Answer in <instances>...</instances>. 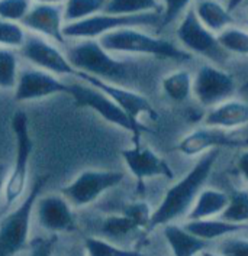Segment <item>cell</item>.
Masks as SVG:
<instances>
[{"instance_id":"4dcf8cb0","label":"cell","mask_w":248,"mask_h":256,"mask_svg":"<svg viewBox=\"0 0 248 256\" xmlns=\"http://www.w3.org/2000/svg\"><path fill=\"white\" fill-rule=\"evenodd\" d=\"M27 36V30L21 24L0 19V48L21 50Z\"/></svg>"},{"instance_id":"d4e9b609","label":"cell","mask_w":248,"mask_h":256,"mask_svg":"<svg viewBox=\"0 0 248 256\" xmlns=\"http://www.w3.org/2000/svg\"><path fill=\"white\" fill-rule=\"evenodd\" d=\"M19 74V61L15 50L0 48V90L15 92Z\"/></svg>"},{"instance_id":"cb8c5ba5","label":"cell","mask_w":248,"mask_h":256,"mask_svg":"<svg viewBox=\"0 0 248 256\" xmlns=\"http://www.w3.org/2000/svg\"><path fill=\"white\" fill-rule=\"evenodd\" d=\"M103 12L121 14H163L164 2L163 0H108V4Z\"/></svg>"},{"instance_id":"7402d4cb","label":"cell","mask_w":248,"mask_h":256,"mask_svg":"<svg viewBox=\"0 0 248 256\" xmlns=\"http://www.w3.org/2000/svg\"><path fill=\"white\" fill-rule=\"evenodd\" d=\"M184 228L189 232L194 233L196 236L210 242V240L226 238L236 232L247 229L248 224L231 223V222L223 220L219 217V218H206V220H189L184 224Z\"/></svg>"},{"instance_id":"4fadbf2b","label":"cell","mask_w":248,"mask_h":256,"mask_svg":"<svg viewBox=\"0 0 248 256\" xmlns=\"http://www.w3.org/2000/svg\"><path fill=\"white\" fill-rule=\"evenodd\" d=\"M69 93V84L63 82L53 72L41 68H25L19 74L14 96L16 102H34L55 94Z\"/></svg>"},{"instance_id":"7bdbcfd3","label":"cell","mask_w":248,"mask_h":256,"mask_svg":"<svg viewBox=\"0 0 248 256\" xmlns=\"http://www.w3.org/2000/svg\"><path fill=\"white\" fill-rule=\"evenodd\" d=\"M202 256H220V255H218V254H212V252H207V250H205V252L202 254Z\"/></svg>"},{"instance_id":"2e32d148","label":"cell","mask_w":248,"mask_h":256,"mask_svg":"<svg viewBox=\"0 0 248 256\" xmlns=\"http://www.w3.org/2000/svg\"><path fill=\"white\" fill-rule=\"evenodd\" d=\"M32 34L41 35L55 44L66 45L64 35V4H32L25 19L21 24Z\"/></svg>"},{"instance_id":"74e56055","label":"cell","mask_w":248,"mask_h":256,"mask_svg":"<svg viewBox=\"0 0 248 256\" xmlns=\"http://www.w3.org/2000/svg\"><path fill=\"white\" fill-rule=\"evenodd\" d=\"M8 176H9V166L6 164L0 162V198H2V194L5 191V184H6Z\"/></svg>"},{"instance_id":"d6a6232c","label":"cell","mask_w":248,"mask_h":256,"mask_svg":"<svg viewBox=\"0 0 248 256\" xmlns=\"http://www.w3.org/2000/svg\"><path fill=\"white\" fill-rule=\"evenodd\" d=\"M152 212L154 210H151V207L145 202H132V204L126 206L124 208L125 214L131 217L137 223L138 228L144 230L145 233H148V226H150V222H151Z\"/></svg>"},{"instance_id":"836d02e7","label":"cell","mask_w":248,"mask_h":256,"mask_svg":"<svg viewBox=\"0 0 248 256\" xmlns=\"http://www.w3.org/2000/svg\"><path fill=\"white\" fill-rule=\"evenodd\" d=\"M164 2V12L160 29H164L170 24H173L177 18H181L183 14L190 8L194 0H163Z\"/></svg>"},{"instance_id":"60d3db41","label":"cell","mask_w":248,"mask_h":256,"mask_svg":"<svg viewBox=\"0 0 248 256\" xmlns=\"http://www.w3.org/2000/svg\"><path fill=\"white\" fill-rule=\"evenodd\" d=\"M67 256H87V252H86V249H84V246H83L82 249H74V250L70 252Z\"/></svg>"},{"instance_id":"f35d334b","label":"cell","mask_w":248,"mask_h":256,"mask_svg":"<svg viewBox=\"0 0 248 256\" xmlns=\"http://www.w3.org/2000/svg\"><path fill=\"white\" fill-rule=\"evenodd\" d=\"M242 2H244V0H226V6H228V9H229L232 14H235V12L238 10V8L242 4Z\"/></svg>"},{"instance_id":"1f68e13d","label":"cell","mask_w":248,"mask_h":256,"mask_svg":"<svg viewBox=\"0 0 248 256\" xmlns=\"http://www.w3.org/2000/svg\"><path fill=\"white\" fill-rule=\"evenodd\" d=\"M32 8V0H0V19L22 24Z\"/></svg>"},{"instance_id":"9a60e30c","label":"cell","mask_w":248,"mask_h":256,"mask_svg":"<svg viewBox=\"0 0 248 256\" xmlns=\"http://www.w3.org/2000/svg\"><path fill=\"white\" fill-rule=\"evenodd\" d=\"M222 148H248V139L228 134L220 128H200L183 136L177 145V150L186 156L203 155L209 150Z\"/></svg>"},{"instance_id":"52a82bcc","label":"cell","mask_w":248,"mask_h":256,"mask_svg":"<svg viewBox=\"0 0 248 256\" xmlns=\"http://www.w3.org/2000/svg\"><path fill=\"white\" fill-rule=\"evenodd\" d=\"M176 36L186 51L206 58L210 61V64L222 67L229 60L231 52L223 48L218 34L212 32L200 22L193 9V4L179 19Z\"/></svg>"},{"instance_id":"e575fe53","label":"cell","mask_w":248,"mask_h":256,"mask_svg":"<svg viewBox=\"0 0 248 256\" xmlns=\"http://www.w3.org/2000/svg\"><path fill=\"white\" fill-rule=\"evenodd\" d=\"M57 240V234H51L48 238H35L29 242L25 256H53Z\"/></svg>"},{"instance_id":"30bf717a","label":"cell","mask_w":248,"mask_h":256,"mask_svg":"<svg viewBox=\"0 0 248 256\" xmlns=\"http://www.w3.org/2000/svg\"><path fill=\"white\" fill-rule=\"evenodd\" d=\"M235 92L231 74L215 64H205L193 77V96L205 108H213L228 100Z\"/></svg>"},{"instance_id":"b9f144b4","label":"cell","mask_w":248,"mask_h":256,"mask_svg":"<svg viewBox=\"0 0 248 256\" xmlns=\"http://www.w3.org/2000/svg\"><path fill=\"white\" fill-rule=\"evenodd\" d=\"M241 9H242V10H245V9H247L248 10V0H244V2H242V4L238 8V10H241ZM238 10H236V12H238Z\"/></svg>"},{"instance_id":"3957f363","label":"cell","mask_w":248,"mask_h":256,"mask_svg":"<svg viewBox=\"0 0 248 256\" xmlns=\"http://www.w3.org/2000/svg\"><path fill=\"white\" fill-rule=\"evenodd\" d=\"M48 180L50 176H38L24 202L18 204L14 210L5 213L0 218V256H15L28 249L31 242V217Z\"/></svg>"},{"instance_id":"ffe728a7","label":"cell","mask_w":248,"mask_h":256,"mask_svg":"<svg viewBox=\"0 0 248 256\" xmlns=\"http://www.w3.org/2000/svg\"><path fill=\"white\" fill-rule=\"evenodd\" d=\"M164 228V238L174 256H196L203 254L209 248V242L189 232L184 226L168 223Z\"/></svg>"},{"instance_id":"8992f818","label":"cell","mask_w":248,"mask_h":256,"mask_svg":"<svg viewBox=\"0 0 248 256\" xmlns=\"http://www.w3.org/2000/svg\"><path fill=\"white\" fill-rule=\"evenodd\" d=\"M161 14H121L99 12L83 20L66 24L64 35L67 40H99L110 32L125 28H151L161 26Z\"/></svg>"},{"instance_id":"5b68a950","label":"cell","mask_w":248,"mask_h":256,"mask_svg":"<svg viewBox=\"0 0 248 256\" xmlns=\"http://www.w3.org/2000/svg\"><path fill=\"white\" fill-rule=\"evenodd\" d=\"M12 130L15 135V160L3 191V214L8 213L25 192L29 160L34 152V140L29 135V122L25 112L18 110L15 113L12 118Z\"/></svg>"},{"instance_id":"8fae6325","label":"cell","mask_w":248,"mask_h":256,"mask_svg":"<svg viewBox=\"0 0 248 256\" xmlns=\"http://www.w3.org/2000/svg\"><path fill=\"white\" fill-rule=\"evenodd\" d=\"M21 55L34 67L45 70L55 76H77V70L70 62L55 44L37 34H28L27 40L21 48Z\"/></svg>"},{"instance_id":"ee69618b","label":"cell","mask_w":248,"mask_h":256,"mask_svg":"<svg viewBox=\"0 0 248 256\" xmlns=\"http://www.w3.org/2000/svg\"><path fill=\"white\" fill-rule=\"evenodd\" d=\"M245 25H247V29H248V16L245 18Z\"/></svg>"},{"instance_id":"8d00e7d4","label":"cell","mask_w":248,"mask_h":256,"mask_svg":"<svg viewBox=\"0 0 248 256\" xmlns=\"http://www.w3.org/2000/svg\"><path fill=\"white\" fill-rule=\"evenodd\" d=\"M236 168L248 184V148H245V150L239 155V158L236 161Z\"/></svg>"},{"instance_id":"6da1fadb","label":"cell","mask_w":248,"mask_h":256,"mask_svg":"<svg viewBox=\"0 0 248 256\" xmlns=\"http://www.w3.org/2000/svg\"><path fill=\"white\" fill-rule=\"evenodd\" d=\"M219 154L220 149H213L203 154L189 171V174H186L174 186L167 190L164 198L152 212L148 233L189 214L197 196L200 194L210 176Z\"/></svg>"},{"instance_id":"83f0119b","label":"cell","mask_w":248,"mask_h":256,"mask_svg":"<svg viewBox=\"0 0 248 256\" xmlns=\"http://www.w3.org/2000/svg\"><path fill=\"white\" fill-rule=\"evenodd\" d=\"M83 246L87 252V256H148L139 250L124 249L109 240L92 238V236L84 239Z\"/></svg>"},{"instance_id":"9c48e42d","label":"cell","mask_w":248,"mask_h":256,"mask_svg":"<svg viewBox=\"0 0 248 256\" xmlns=\"http://www.w3.org/2000/svg\"><path fill=\"white\" fill-rule=\"evenodd\" d=\"M125 180L124 172L110 170H84L70 184L61 188V194L73 207H86L106 191L116 188Z\"/></svg>"},{"instance_id":"d590c367","label":"cell","mask_w":248,"mask_h":256,"mask_svg":"<svg viewBox=\"0 0 248 256\" xmlns=\"http://www.w3.org/2000/svg\"><path fill=\"white\" fill-rule=\"evenodd\" d=\"M220 256H248V240L238 238H226L218 246Z\"/></svg>"},{"instance_id":"44dd1931","label":"cell","mask_w":248,"mask_h":256,"mask_svg":"<svg viewBox=\"0 0 248 256\" xmlns=\"http://www.w3.org/2000/svg\"><path fill=\"white\" fill-rule=\"evenodd\" d=\"M229 202V196L219 190H202L189 212V220H206L222 214Z\"/></svg>"},{"instance_id":"484cf974","label":"cell","mask_w":248,"mask_h":256,"mask_svg":"<svg viewBox=\"0 0 248 256\" xmlns=\"http://www.w3.org/2000/svg\"><path fill=\"white\" fill-rule=\"evenodd\" d=\"M102 232L106 238L115 239V240H122L132 234L145 233L144 230L139 229L137 223L125 213L106 217L102 223Z\"/></svg>"},{"instance_id":"277c9868","label":"cell","mask_w":248,"mask_h":256,"mask_svg":"<svg viewBox=\"0 0 248 256\" xmlns=\"http://www.w3.org/2000/svg\"><path fill=\"white\" fill-rule=\"evenodd\" d=\"M99 40H80L67 50V56L77 71L95 76L109 82H121L129 78L134 64L112 56Z\"/></svg>"},{"instance_id":"603a6c76","label":"cell","mask_w":248,"mask_h":256,"mask_svg":"<svg viewBox=\"0 0 248 256\" xmlns=\"http://www.w3.org/2000/svg\"><path fill=\"white\" fill-rule=\"evenodd\" d=\"M161 87L167 97L181 103L193 94V77L186 70H176L161 80Z\"/></svg>"},{"instance_id":"4316f807","label":"cell","mask_w":248,"mask_h":256,"mask_svg":"<svg viewBox=\"0 0 248 256\" xmlns=\"http://www.w3.org/2000/svg\"><path fill=\"white\" fill-rule=\"evenodd\" d=\"M108 0H67L64 3V20L73 24L103 12Z\"/></svg>"},{"instance_id":"ab89813d","label":"cell","mask_w":248,"mask_h":256,"mask_svg":"<svg viewBox=\"0 0 248 256\" xmlns=\"http://www.w3.org/2000/svg\"><path fill=\"white\" fill-rule=\"evenodd\" d=\"M35 3H42V4H64L67 0H34Z\"/></svg>"},{"instance_id":"7a4b0ae2","label":"cell","mask_w":248,"mask_h":256,"mask_svg":"<svg viewBox=\"0 0 248 256\" xmlns=\"http://www.w3.org/2000/svg\"><path fill=\"white\" fill-rule=\"evenodd\" d=\"M99 42L113 54L147 55L181 62L193 58V54L186 51L180 44L177 45L173 40L151 35L141 30V28H125L110 32L99 38Z\"/></svg>"},{"instance_id":"5bb4252c","label":"cell","mask_w":248,"mask_h":256,"mask_svg":"<svg viewBox=\"0 0 248 256\" xmlns=\"http://www.w3.org/2000/svg\"><path fill=\"white\" fill-rule=\"evenodd\" d=\"M35 216L38 224L51 234L71 233L77 228L73 206L61 192L40 197L35 204Z\"/></svg>"},{"instance_id":"f546056e","label":"cell","mask_w":248,"mask_h":256,"mask_svg":"<svg viewBox=\"0 0 248 256\" xmlns=\"http://www.w3.org/2000/svg\"><path fill=\"white\" fill-rule=\"evenodd\" d=\"M220 44L223 48L236 55H248V29L238 28L236 25L229 26L220 32L219 35Z\"/></svg>"},{"instance_id":"d6986e66","label":"cell","mask_w":248,"mask_h":256,"mask_svg":"<svg viewBox=\"0 0 248 256\" xmlns=\"http://www.w3.org/2000/svg\"><path fill=\"white\" fill-rule=\"evenodd\" d=\"M193 9L200 22L218 35L236 24L235 14L220 0H194Z\"/></svg>"},{"instance_id":"f1b7e54d","label":"cell","mask_w":248,"mask_h":256,"mask_svg":"<svg viewBox=\"0 0 248 256\" xmlns=\"http://www.w3.org/2000/svg\"><path fill=\"white\" fill-rule=\"evenodd\" d=\"M220 218L231 223L247 224L248 223V190H235L229 196V202Z\"/></svg>"},{"instance_id":"7c38bea8","label":"cell","mask_w":248,"mask_h":256,"mask_svg":"<svg viewBox=\"0 0 248 256\" xmlns=\"http://www.w3.org/2000/svg\"><path fill=\"white\" fill-rule=\"evenodd\" d=\"M77 78H80L84 82H89L92 86H95L96 88L102 90L106 96H109L110 98L124 110L126 116L134 122L137 126H142L141 123V118L144 114H148L151 118H157V112L151 104V102L145 97V96L139 94L138 92L125 88L124 86L116 84V82H109V81L97 78L95 76L86 74L82 71H77Z\"/></svg>"},{"instance_id":"ac0fdd59","label":"cell","mask_w":248,"mask_h":256,"mask_svg":"<svg viewBox=\"0 0 248 256\" xmlns=\"http://www.w3.org/2000/svg\"><path fill=\"white\" fill-rule=\"evenodd\" d=\"M205 126L220 128V129H235L248 124V103L242 100H225L216 104L206 113Z\"/></svg>"},{"instance_id":"e0dca14e","label":"cell","mask_w":248,"mask_h":256,"mask_svg":"<svg viewBox=\"0 0 248 256\" xmlns=\"http://www.w3.org/2000/svg\"><path fill=\"white\" fill-rule=\"evenodd\" d=\"M129 172L135 176L138 186L154 176H165L168 180L173 178V170L158 154L152 149L142 145H134L132 148H126L121 152Z\"/></svg>"},{"instance_id":"ba28073f","label":"cell","mask_w":248,"mask_h":256,"mask_svg":"<svg viewBox=\"0 0 248 256\" xmlns=\"http://www.w3.org/2000/svg\"><path fill=\"white\" fill-rule=\"evenodd\" d=\"M67 94L71 96V98L77 108H90V110L96 112L103 120L109 122L112 124L129 132L134 139V145H141V136L144 132H148L147 128L137 126L131 120L124 110L119 108L109 96H106L102 90H99L89 82H86V84L71 82L69 84Z\"/></svg>"}]
</instances>
